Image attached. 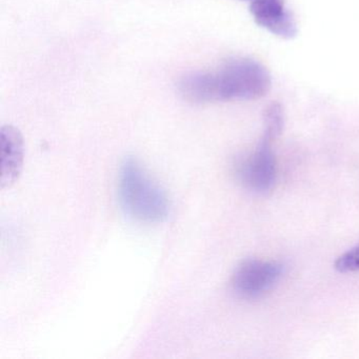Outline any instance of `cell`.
<instances>
[{"instance_id": "obj_1", "label": "cell", "mask_w": 359, "mask_h": 359, "mask_svg": "<svg viewBox=\"0 0 359 359\" xmlns=\"http://www.w3.org/2000/svg\"><path fill=\"white\" fill-rule=\"evenodd\" d=\"M272 87L269 71L250 58L226 60L217 71H195L180 79L178 89L189 102L253 100L264 97Z\"/></svg>"}, {"instance_id": "obj_2", "label": "cell", "mask_w": 359, "mask_h": 359, "mask_svg": "<svg viewBox=\"0 0 359 359\" xmlns=\"http://www.w3.org/2000/svg\"><path fill=\"white\" fill-rule=\"evenodd\" d=\"M118 196L123 211L140 222H161L169 215L167 195L132 157L121 165Z\"/></svg>"}, {"instance_id": "obj_3", "label": "cell", "mask_w": 359, "mask_h": 359, "mask_svg": "<svg viewBox=\"0 0 359 359\" xmlns=\"http://www.w3.org/2000/svg\"><path fill=\"white\" fill-rule=\"evenodd\" d=\"M283 113L278 104H273L264 114V133L259 146L241 167L243 182L252 190L264 192L275 180V158L272 142L283 129Z\"/></svg>"}, {"instance_id": "obj_4", "label": "cell", "mask_w": 359, "mask_h": 359, "mask_svg": "<svg viewBox=\"0 0 359 359\" xmlns=\"http://www.w3.org/2000/svg\"><path fill=\"white\" fill-rule=\"evenodd\" d=\"M281 273L283 268L277 262L245 260L233 275V291L243 298L258 297L278 281Z\"/></svg>"}, {"instance_id": "obj_5", "label": "cell", "mask_w": 359, "mask_h": 359, "mask_svg": "<svg viewBox=\"0 0 359 359\" xmlns=\"http://www.w3.org/2000/svg\"><path fill=\"white\" fill-rule=\"evenodd\" d=\"M250 4V12L258 26L283 39H292L297 35L295 18L285 0H243Z\"/></svg>"}, {"instance_id": "obj_6", "label": "cell", "mask_w": 359, "mask_h": 359, "mask_svg": "<svg viewBox=\"0 0 359 359\" xmlns=\"http://www.w3.org/2000/svg\"><path fill=\"white\" fill-rule=\"evenodd\" d=\"M22 159V140L20 132L13 127L1 129V184L14 182L20 173Z\"/></svg>"}, {"instance_id": "obj_7", "label": "cell", "mask_w": 359, "mask_h": 359, "mask_svg": "<svg viewBox=\"0 0 359 359\" xmlns=\"http://www.w3.org/2000/svg\"><path fill=\"white\" fill-rule=\"evenodd\" d=\"M335 268L342 273L359 272V245L339 256Z\"/></svg>"}]
</instances>
